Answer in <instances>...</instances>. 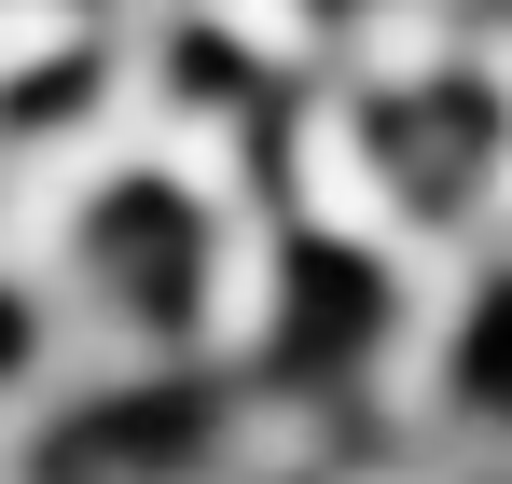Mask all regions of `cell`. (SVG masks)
<instances>
[{
  "label": "cell",
  "mask_w": 512,
  "mask_h": 484,
  "mask_svg": "<svg viewBox=\"0 0 512 484\" xmlns=\"http://www.w3.org/2000/svg\"><path fill=\"white\" fill-rule=\"evenodd\" d=\"M471 388H485V402L512 415V291L485 305V319H471Z\"/></svg>",
  "instance_id": "obj_1"
}]
</instances>
